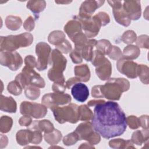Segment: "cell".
Instances as JSON below:
<instances>
[{
  "mask_svg": "<svg viewBox=\"0 0 149 149\" xmlns=\"http://www.w3.org/2000/svg\"><path fill=\"white\" fill-rule=\"evenodd\" d=\"M91 120L94 129L107 139L122 135L127 127L124 112L113 101H104L97 104Z\"/></svg>",
  "mask_w": 149,
  "mask_h": 149,
  "instance_id": "1",
  "label": "cell"
},
{
  "mask_svg": "<svg viewBox=\"0 0 149 149\" xmlns=\"http://www.w3.org/2000/svg\"><path fill=\"white\" fill-rule=\"evenodd\" d=\"M130 88L129 81L125 78H111L104 85H101L100 90L103 98L111 100H119L122 93Z\"/></svg>",
  "mask_w": 149,
  "mask_h": 149,
  "instance_id": "2",
  "label": "cell"
},
{
  "mask_svg": "<svg viewBox=\"0 0 149 149\" xmlns=\"http://www.w3.org/2000/svg\"><path fill=\"white\" fill-rule=\"evenodd\" d=\"M66 63V58L59 50H52L48 62L52 68L48 72V77L51 81L54 83H65L63 72L65 70Z\"/></svg>",
  "mask_w": 149,
  "mask_h": 149,
  "instance_id": "3",
  "label": "cell"
},
{
  "mask_svg": "<svg viewBox=\"0 0 149 149\" xmlns=\"http://www.w3.org/2000/svg\"><path fill=\"white\" fill-rule=\"evenodd\" d=\"M33 41V36L30 33H24L18 35L1 36L0 51H14L20 47L30 46Z\"/></svg>",
  "mask_w": 149,
  "mask_h": 149,
  "instance_id": "4",
  "label": "cell"
},
{
  "mask_svg": "<svg viewBox=\"0 0 149 149\" xmlns=\"http://www.w3.org/2000/svg\"><path fill=\"white\" fill-rule=\"evenodd\" d=\"M53 112L55 119L61 124L65 122L76 123L79 120V106L75 104L68 105L56 106L51 109Z\"/></svg>",
  "mask_w": 149,
  "mask_h": 149,
  "instance_id": "5",
  "label": "cell"
},
{
  "mask_svg": "<svg viewBox=\"0 0 149 149\" xmlns=\"http://www.w3.org/2000/svg\"><path fill=\"white\" fill-rule=\"evenodd\" d=\"M16 80L23 88L28 86H33L38 88H44L45 83L44 79L37 73L33 68L25 66L21 73H19L15 77Z\"/></svg>",
  "mask_w": 149,
  "mask_h": 149,
  "instance_id": "6",
  "label": "cell"
},
{
  "mask_svg": "<svg viewBox=\"0 0 149 149\" xmlns=\"http://www.w3.org/2000/svg\"><path fill=\"white\" fill-rule=\"evenodd\" d=\"M92 64L95 67V73L101 80H108L112 73V65L100 51H94Z\"/></svg>",
  "mask_w": 149,
  "mask_h": 149,
  "instance_id": "7",
  "label": "cell"
},
{
  "mask_svg": "<svg viewBox=\"0 0 149 149\" xmlns=\"http://www.w3.org/2000/svg\"><path fill=\"white\" fill-rule=\"evenodd\" d=\"M64 31L76 46L82 45L87 40V37L82 31L81 23L74 19L69 20L65 24Z\"/></svg>",
  "mask_w": 149,
  "mask_h": 149,
  "instance_id": "8",
  "label": "cell"
},
{
  "mask_svg": "<svg viewBox=\"0 0 149 149\" xmlns=\"http://www.w3.org/2000/svg\"><path fill=\"white\" fill-rule=\"evenodd\" d=\"M73 19L80 22L82 30H84L87 38L95 37L98 34L101 27L102 26L101 21L97 14L87 18H81L78 16H74Z\"/></svg>",
  "mask_w": 149,
  "mask_h": 149,
  "instance_id": "9",
  "label": "cell"
},
{
  "mask_svg": "<svg viewBox=\"0 0 149 149\" xmlns=\"http://www.w3.org/2000/svg\"><path fill=\"white\" fill-rule=\"evenodd\" d=\"M74 132L77 134L79 140H86L93 146L99 143L101 140L100 134L94 129L92 123L88 121L79 125Z\"/></svg>",
  "mask_w": 149,
  "mask_h": 149,
  "instance_id": "10",
  "label": "cell"
},
{
  "mask_svg": "<svg viewBox=\"0 0 149 149\" xmlns=\"http://www.w3.org/2000/svg\"><path fill=\"white\" fill-rule=\"evenodd\" d=\"M20 113L36 119L44 118L47 113V107L42 104L23 101L20 106Z\"/></svg>",
  "mask_w": 149,
  "mask_h": 149,
  "instance_id": "11",
  "label": "cell"
},
{
  "mask_svg": "<svg viewBox=\"0 0 149 149\" xmlns=\"http://www.w3.org/2000/svg\"><path fill=\"white\" fill-rule=\"evenodd\" d=\"M72 101L70 95L64 93H48L43 95L41 102L50 109L54 107L69 104Z\"/></svg>",
  "mask_w": 149,
  "mask_h": 149,
  "instance_id": "12",
  "label": "cell"
},
{
  "mask_svg": "<svg viewBox=\"0 0 149 149\" xmlns=\"http://www.w3.org/2000/svg\"><path fill=\"white\" fill-rule=\"evenodd\" d=\"M0 63L1 65L15 71L22 66L23 59L20 55L15 51H0Z\"/></svg>",
  "mask_w": 149,
  "mask_h": 149,
  "instance_id": "13",
  "label": "cell"
},
{
  "mask_svg": "<svg viewBox=\"0 0 149 149\" xmlns=\"http://www.w3.org/2000/svg\"><path fill=\"white\" fill-rule=\"evenodd\" d=\"M36 53L38 56L36 68L39 71L45 70L51 53V47L45 42H40L36 46Z\"/></svg>",
  "mask_w": 149,
  "mask_h": 149,
  "instance_id": "14",
  "label": "cell"
},
{
  "mask_svg": "<svg viewBox=\"0 0 149 149\" xmlns=\"http://www.w3.org/2000/svg\"><path fill=\"white\" fill-rule=\"evenodd\" d=\"M107 2L112 8L115 21L123 26H129L131 23V20L123 8L122 2L120 1H108Z\"/></svg>",
  "mask_w": 149,
  "mask_h": 149,
  "instance_id": "15",
  "label": "cell"
},
{
  "mask_svg": "<svg viewBox=\"0 0 149 149\" xmlns=\"http://www.w3.org/2000/svg\"><path fill=\"white\" fill-rule=\"evenodd\" d=\"M138 64L132 60L121 58L116 63L118 71L128 78L134 79L137 77Z\"/></svg>",
  "mask_w": 149,
  "mask_h": 149,
  "instance_id": "16",
  "label": "cell"
},
{
  "mask_svg": "<svg viewBox=\"0 0 149 149\" xmlns=\"http://www.w3.org/2000/svg\"><path fill=\"white\" fill-rule=\"evenodd\" d=\"M105 1H85L80 8L78 16L81 18H87L92 16V15L104 3Z\"/></svg>",
  "mask_w": 149,
  "mask_h": 149,
  "instance_id": "17",
  "label": "cell"
},
{
  "mask_svg": "<svg viewBox=\"0 0 149 149\" xmlns=\"http://www.w3.org/2000/svg\"><path fill=\"white\" fill-rule=\"evenodd\" d=\"M122 2L123 8L130 20H137L141 17V8L140 1H125Z\"/></svg>",
  "mask_w": 149,
  "mask_h": 149,
  "instance_id": "18",
  "label": "cell"
},
{
  "mask_svg": "<svg viewBox=\"0 0 149 149\" xmlns=\"http://www.w3.org/2000/svg\"><path fill=\"white\" fill-rule=\"evenodd\" d=\"M71 93L73 98L77 101L83 102L89 96V90L87 86L82 83H77L71 88Z\"/></svg>",
  "mask_w": 149,
  "mask_h": 149,
  "instance_id": "19",
  "label": "cell"
},
{
  "mask_svg": "<svg viewBox=\"0 0 149 149\" xmlns=\"http://www.w3.org/2000/svg\"><path fill=\"white\" fill-rule=\"evenodd\" d=\"M28 127L30 130H39L41 132H44V133H50L55 129L52 123L47 119L34 120Z\"/></svg>",
  "mask_w": 149,
  "mask_h": 149,
  "instance_id": "20",
  "label": "cell"
},
{
  "mask_svg": "<svg viewBox=\"0 0 149 149\" xmlns=\"http://www.w3.org/2000/svg\"><path fill=\"white\" fill-rule=\"evenodd\" d=\"M0 108L2 111L9 113H15L17 110V104L12 97H5L1 95Z\"/></svg>",
  "mask_w": 149,
  "mask_h": 149,
  "instance_id": "21",
  "label": "cell"
},
{
  "mask_svg": "<svg viewBox=\"0 0 149 149\" xmlns=\"http://www.w3.org/2000/svg\"><path fill=\"white\" fill-rule=\"evenodd\" d=\"M132 141L133 143L141 146L143 143L148 144V129H143L134 132L132 135Z\"/></svg>",
  "mask_w": 149,
  "mask_h": 149,
  "instance_id": "22",
  "label": "cell"
},
{
  "mask_svg": "<svg viewBox=\"0 0 149 149\" xmlns=\"http://www.w3.org/2000/svg\"><path fill=\"white\" fill-rule=\"evenodd\" d=\"M97 42V41L94 39L88 40L82 47L81 49V56L86 61H91L94 54L93 48L96 45Z\"/></svg>",
  "mask_w": 149,
  "mask_h": 149,
  "instance_id": "23",
  "label": "cell"
},
{
  "mask_svg": "<svg viewBox=\"0 0 149 149\" xmlns=\"http://www.w3.org/2000/svg\"><path fill=\"white\" fill-rule=\"evenodd\" d=\"M32 137L33 130L29 129L20 130L16 135V141L20 146H26L31 143Z\"/></svg>",
  "mask_w": 149,
  "mask_h": 149,
  "instance_id": "24",
  "label": "cell"
},
{
  "mask_svg": "<svg viewBox=\"0 0 149 149\" xmlns=\"http://www.w3.org/2000/svg\"><path fill=\"white\" fill-rule=\"evenodd\" d=\"M75 76L77 77L80 81L87 82L90 78V71L87 64L76 66L74 68Z\"/></svg>",
  "mask_w": 149,
  "mask_h": 149,
  "instance_id": "25",
  "label": "cell"
},
{
  "mask_svg": "<svg viewBox=\"0 0 149 149\" xmlns=\"http://www.w3.org/2000/svg\"><path fill=\"white\" fill-rule=\"evenodd\" d=\"M26 6L34 13L37 20L39 17L40 13L45 9L46 2L45 1H29L27 2Z\"/></svg>",
  "mask_w": 149,
  "mask_h": 149,
  "instance_id": "26",
  "label": "cell"
},
{
  "mask_svg": "<svg viewBox=\"0 0 149 149\" xmlns=\"http://www.w3.org/2000/svg\"><path fill=\"white\" fill-rule=\"evenodd\" d=\"M140 48L136 45L130 44L124 48L122 58L128 60H133L136 59L140 55Z\"/></svg>",
  "mask_w": 149,
  "mask_h": 149,
  "instance_id": "27",
  "label": "cell"
},
{
  "mask_svg": "<svg viewBox=\"0 0 149 149\" xmlns=\"http://www.w3.org/2000/svg\"><path fill=\"white\" fill-rule=\"evenodd\" d=\"M65 33L60 30H54L50 33L48 37V40L50 44L58 47L66 41Z\"/></svg>",
  "mask_w": 149,
  "mask_h": 149,
  "instance_id": "28",
  "label": "cell"
},
{
  "mask_svg": "<svg viewBox=\"0 0 149 149\" xmlns=\"http://www.w3.org/2000/svg\"><path fill=\"white\" fill-rule=\"evenodd\" d=\"M109 146L112 148H134L133 143L131 140H124L123 139H113L109 141Z\"/></svg>",
  "mask_w": 149,
  "mask_h": 149,
  "instance_id": "29",
  "label": "cell"
},
{
  "mask_svg": "<svg viewBox=\"0 0 149 149\" xmlns=\"http://www.w3.org/2000/svg\"><path fill=\"white\" fill-rule=\"evenodd\" d=\"M22 24V19L16 16L9 15L6 17L5 25L6 27L12 31L19 30Z\"/></svg>",
  "mask_w": 149,
  "mask_h": 149,
  "instance_id": "30",
  "label": "cell"
},
{
  "mask_svg": "<svg viewBox=\"0 0 149 149\" xmlns=\"http://www.w3.org/2000/svg\"><path fill=\"white\" fill-rule=\"evenodd\" d=\"M62 134L61 132L56 129L50 132L45 133L44 134V138L45 141L51 145H55L58 144L61 140Z\"/></svg>",
  "mask_w": 149,
  "mask_h": 149,
  "instance_id": "31",
  "label": "cell"
},
{
  "mask_svg": "<svg viewBox=\"0 0 149 149\" xmlns=\"http://www.w3.org/2000/svg\"><path fill=\"white\" fill-rule=\"evenodd\" d=\"M79 120L83 121L90 120L93 116L92 111L86 105H81L79 107Z\"/></svg>",
  "mask_w": 149,
  "mask_h": 149,
  "instance_id": "32",
  "label": "cell"
},
{
  "mask_svg": "<svg viewBox=\"0 0 149 149\" xmlns=\"http://www.w3.org/2000/svg\"><path fill=\"white\" fill-rule=\"evenodd\" d=\"M148 74L149 69L146 65H138L137 66V76L139 77L140 81L145 84H148Z\"/></svg>",
  "mask_w": 149,
  "mask_h": 149,
  "instance_id": "33",
  "label": "cell"
},
{
  "mask_svg": "<svg viewBox=\"0 0 149 149\" xmlns=\"http://www.w3.org/2000/svg\"><path fill=\"white\" fill-rule=\"evenodd\" d=\"M112 45L110 42V41L106 39H102L99 41H97L96 44V48L97 49L101 52L104 55H108L111 48Z\"/></svg>",
  "mask_w": 149,
  "mask_h": 149,
  "instance_id": "34",
  "label": "cell"
},
{
  "mask_svg": "<svg viewBox=\"0 0 149 149\" xmlns=\"http://www.w3.org/2000/svg\"><path fill=\"white\" fill-rule=\"evenodd\" d=\"M13 120L8 116H2L0 120V130L2 133L9 132L12 126Z\"/></svg>",
  "mask_w": 149,
  "mask_h": 149,
  "instance_id": "35",
  "label": "cell"
},
{
  "mask_svg": "<svg viewBox=\"0 0 149 149\" xmlns=\"http://www.w3.org/2000/svg\"><path fill=\"white\" fill-rule=\"evenodd\" d=\"M24 94L29 99L35 100L40 95V90L38 87L33 86H28L24 88Z\"/></svg>",
  "mask_w": 149,
  "mask_h": 149,
  "instance_id": "36",
  "label": "cell"
},
{
  "mask_svg": "<svg viewBox=\"0 0 149 149\" xmlns=\"http://www.w3.org/2000/svg\"><path fill=\"white\" fill-rule=\"evenodd\" d=\"M137 37V35L134 31L129 30L123 33L121 37V40L124 43L130 45L136 41Z\"/></svg>",
  "mask_w": 149,
  "mask_h": 149,
  "instance_id": "37",
  "label": "cell"
},
{
  "mask_svg": "<svg viewBox=\"0 0 149 149\" xmlns=\"http://www.w3.org/2000/svg\"><path fill=\"white\" fill-rule=\"evenodd\" d=\"M7 90L9 93L14 95H19L22 93L23 88L20 84L15 80L9 83L7 86Z\"/></svg>",
  "mask_w": 149,
  "mask_h": 149,
  "instance_id": "38",
  "label": "cell"
},
{
  "mask_svg": "<svg viewBox=\"0 0 149 149\" xmlns=\"http://www.w3.org/2000/svg\"><path fill=\"white\" fill-rule=\"evenodd\" d=\"M78 140H79V138L77 134L75 132H73L63 137V143L65 145L69 146L74 144Z\"/></svg>",
  "mask_w": 149,
  "mask_h": 149,
  "instance_id": "39",
  "label": "cell"
},
{
  "mask_svg": "<svg viewBox=\"0 0 149 149\" xmlns=\"http://www.w3.org/2000/svg\"><path fill=\"white\" fill-rule=\"evenodd\" d=\"M136 42L139 48L148 49L149 46L148 36L147 35L139 36L138 37H137Z\"/></svg>",
  "mask_w": 149,
  "mask_h": 149,
  "instance_id": "40",
  "label": "cell"
},
{
  "mask_svg": "<svg viewBox=\"0 0 149 149\" xmlns=\"http://www.w3.org/2000/svg\"><path fill=\"white\" fill-rule=\"evenodd\" d=\"M126 124L132 129H136L140 126L139 118L134 115L129 116L126 118Z\"/></svg>",
  "mask_w": 149,
  "mask_h": 149,
  "instance_id": "41",
  "label": "cell"
},
{
  "mask_svg": "<svg viewBox=\"0 0 149 149\" xmlns=\"http://www.w3.org/2000/svg\"><path fill=\"white\" fill-rule=\"evenodd\" d=\"M69 56L74 63H80L83 61L81 50L79 49L74 48V49L70 52Z\"/></svg>",
  "mask_w": 149,
  "mask_h": 149,
  "instance_id": "42",
  "label": "cell"
},
{
  "mask_svg": "<svg viewBox=\"0 0 149 149\" xmlns=\"http://www.w3.org/2000/svg\"><path fill=\"white\" fill-rule=\"evenodd\" d=\"M108 55L111 59L118 61L122 57V52L118 47L112 45L111 49Z\"/></svg>",
  "mask_w": 149,
  "mask_h": 149,
  "instance_id": "43",
  "label": "cell"
},
{
  "mask_svg": "<svg viewBox=\"0 0 149 149\" xmlns=\"http://www.w3.org/2000/svg\"><path fill=\"white\" fill-rule=\"evenodd\" d=\"M72 45L67 40H66L65 41H64L63 43H62L58 47H56V49H57L61 53L63 54L69 53L72 51Z\"/></svg>",
  "mask_w": 149,
  "mask_h": 149,
  "instance_id": "44",
  "label": "cell"
},
{
  "mask_svg": "<svg viewBox=\"0 0 149 149\" xmlns=\"http://www.w3.org/2000/svg\"><path fill=\"white\" fill-rule=\"evenodd\" d=\"M35 27V23L33 17L31 16H29L23 23L24 29L28 31H31Z\"/></svg>",
  "mask_w": 149,
  "mask_h": 149,
  "instance_id": "45",
  "label": "cell"
},
{
  "mask_svg": "<svg viewBox=\"0 0 149 149\" xmlns=\"http://www.w3.org/2000/svg\"><path fill=\"white\" fill-rule=\"evenodd\" d=\"M42 140V132L39 130H33V137H32V140L31 143L34 144H38L41 142Z\"/></svg>",
  "mask_w": 149,
  "mask_h": 149,
  "instance_id": "46",
  "label": "cell"
},
{
  "mask_svg": "<svg viewBox=\"0 0 149 149\" xmlns=\"http://www.w3.org/2000/svg\"><path fill=\"white\" fill-rule=\"evenodd\" d=\"M24 63L26 66L30 68H34L36 67L37 61L36 58L33 55H27L24 58Z\"/></svg>",
  "mask_w": 149,
  "mask_h": 149,
  "instance_id": "47",
  "label": "cell"
},
{
  "mask_svg": "<svg viewBox=\"0 0 149 149\" xmlns=\"http://www.w3.org/2000/svg\"><path fill=\"white\" fill-rule=\"evenodd\" d=\"M52 88L54 92L64 93L66 88V84L65 83H54L52 86Z\"/></svg>",
  "mask_w": 149,
  "mask_h": 149,
  "instance_id": "48",
  "label": "cell"
},
{
  "mask_svg": "<svg viewBox=\"0 0 149 149\" xmlns=\"http://www.w3.org/2000/svg\"><path fill=\"white\" fill-rule=\"evenodd\" d=\"M32 123V119L30 116L23 115L19 120V123L22 126H29Z\"/></svg>",
  "mask_w": 149,
  "mask_h": 149,
  "instance_id": "49",
  "label": "cell"
},
{
  "mask_svg": "<svg viewBox=\"0 0 149 149\" xmlns=\"http://www.w3.org/2000/svg\"><path fill=\"white\" fill-rule=\"evenodd\" d=\"M97 15L101 21L102 26H106L110 22V17L108 13L104 12H100L97 13Z\"/></svg>",
  "mask_w": 149,
  "mask_h": 149,
  "instance_id": "50",
  "label": "cell"
},
{
  "mask_svg": "<svg viewBox=\"0 0 149 149\" xmlns=\"http://www.w3.org/2000/svg\"><path fill=\"white\" fill-rule=\"evenodd\" d=\"M101 85H96L92 87L91 95L94 98H103L100 90Z\"/></svg>",
  "mask_w": 149,
  "mask_h": 149,
  "instance_id": "51",
  "label": "cell"
},
{
  "mask_svg": "<svg viewBox=\"0 0 149 149\" xmlns=\"http://www.w3.org/2000/svg\"><path fill=\"white\" fill-rule=\"evenodd\" d=\"M140 123V126L144 129H148V116L147 115H141L140 118H139Z\"/></svg>",
  "mask_w": 149,
  "mask_h": 149,
  "instance_id": "52",
  "label": "cell"
},
{
  "mask_svg": "<svg viewBox=\"0 0 149 149\" xmlns=\"http://www.w3.org/2000/svg\"><path fill=\"white\" fill-rule=\"evenodd\" d=\"M80 81V80L76 76L73 77H71V78L69 79L65 83L66 87L67 88L70 89L74 84H75L76 83H79Z\"/></svg>",
  "mask_w": 149,
  "mask_h": 149,
  "instance_id": "53",
  "label": "cell"
},
{
  "mask_svg": "<svg viewBox=\"0 0 149 149\" xmlns=\"http://www.w3.org/2000/svg\"><path fill=\"white\" fill-rule=\"evenodd\" d=\"M103 100H90L89 102H88L87 105L89 107H95L97 104L104 101Z\"/></svg>",
  "mask_w": 149,
  "mask_h": 149,
  "instance_id": "54",
  "label": "cell"
},
{
  "mask_svg": "<svg viewBox=\"0 0 149 149\" xmlns=\"http://www.w3.org/2000/svg\"><path fill=\"white\" fill-rule=\"evenodd\" d=\"M79 148H94V147L93 145L90 144V143H84L81 144V145L80 146H79Z\"/></svg>",
  "mask_w": 149,
  "mask_h": 149,
  "instance_id": "55",
  "label": "cell"
},
{
  "mask_svg": "<svg viewBox=\"0 0 149 149\" xmlns=\"http://www.w3.org/2000/svg\"><path fill=\"white\" fill-rule=\"evenodd\" d=\"M55 3H59V4H61V3H65V4H68L70 2H72V1H55Z\"/></svg>",
  "mask_w": 149,
  "mask_h": 149,
  "instance_id": "56",
  "label": "cell"
}]
</instances>
